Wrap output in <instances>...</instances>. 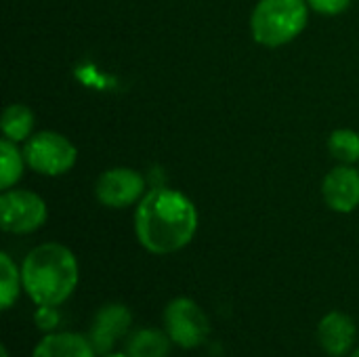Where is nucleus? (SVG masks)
Returning a JSON list of instances; mask_svg holds the SVG:
<instances>
[{"mask_svg":"<svg viewBox=\"0 0 359 357\" xmlns=\"http://www.w3.org/2000/svg\"><path fill=\"white\" fill-rule=\"evenodd\" d=\"M307 4L322 15H341L349 8L351 0H307Z\"/></svg>","mask_w":359,"mask_h":357,"instance_id":"a211bd4d","label":"nucleus"},{"mask_svg":"<svg viewBox=\"0 0 359 357\" xmlns=\"http://www.w3.org/2000/svg\"><path fill=\"white\" fill-rule=\"evenodd\" d=\"M175 343L166 335V330L158 328H139L128 335L124 353L128 357H168Z\"/></svg>","mask_w":359,"mask_h":357,"instance_id":"f8f14e48","label":"nucleus"},{"mask_svg":"<svg viewBox=\"0 0 359 357\" xmlns=\"http://www.w3.org/2000/svg\"><path fill=\"white\" fill-rule=\"evenodd\" d=\"M21 288H23L21 269H17L15 261L6 252H2L0 255V307L4 311L17 303Z\"/></svg>","mask_w":359,"mask_h":357,"instance_id":"2eb2a0df","label":"nucleus"},{"mask_svg":"<svg viewBox=\"0 0 359 357\" xmlns=\"http://www.w3.org/2000/svg\"><path fill=\"white\" fill-rule=\"evenodd\" d=\"M328 149L341 164H355L359 160V133L351 128H339L328 139Z\"/></svg>","mask_w":359,"mask_h":357,"instance_id":"dca6fc26","label":"nucleus"},{"mask_svg":"<svg viewBox=\"0 0 359 357\" xmlns=\"http://www.w3.org/2000/svg\"><path fill=\"white\" fill-rule=\"evenodd\" d=\"M34 112L27 107V105H21V103H13L4 109L2 114V133L6 139L19 143V141H27L32 137V130H34Z\"/></svg>","mask_w":359,"mask_h":357,"instance_id":"ddd939ff","label":"nucleus"},{"mask_svg":"<svg viewBox=\"0 0 359 357\" xmlns=\"http://www.w3.org/2000/svg\"><path fill=\"white\" fill-rule=\"evenodd\" d=\"M355 337H358L355 322L343 311H330L318 324L320 347L330 357L347 356L353 349Z\"/></svg>","mask_w":359,"mask_h":357,"instance_id":"9d476101","label":"nucleus"},{"mask_svg":"<svg viewBox=\"0 0 359 357\" xmlns=\"http://www.w3.org/2000/svg\"><path fill=\"white\" fill-rule=\"evenodd\" d=\"M351 357H359V347L353 351V353H351Z\"/></svg>","mask_w":359,"mask_h":357,"instance_id":"412c9836","label":"nucleus"},{"mask_svg":"<svg viewBox=\"0 0 359 357\" xmlns=\"http://www.w3.org/2000/svg\"><path fill=\"white\" fill-rule=\"evenodd\" d=\"M0 356L8 357V349H6V347H0Z\"/></svg>","mask_w":359,"mask_h":357,"instance_id":"6ab92c4d","label":"nucleus"},{"mask_svg":"<svg viewBox=\"0 0 359 357\" xmlns=\"http://www.w3.org/2000/svg\"><path fill=\"white\" fill-rule=\"evenodd\" d=\"M32 357H99L88 337L76 332H48L34 347Z\"/></svg>","mask_w":359,"mask_h":357,"instance_id":"9b49d317","label":"nucleus"},{"mask_svg":"<svg viewBox=\"0 0 359 357\" xmlns=\"http://www.w3.org/2000/svg\"><path fill=\"white\" fill-rule=\"evenodd\" d=\"M307 17V0H259L250 17V32L261 46L278 48L301 36Z\"/></svg>","mask_w":359,"mask_h":357,"instance_id":"7ed1b4c3","label":"nucleus"},{"mask_svg":"<svg viewBox=\"0 0 359 357\" xmlns=\"http://www.w3.org/2000/svg\"><path fill=\"white\" fill-rule=\"evenodd\" d=\"M46 202L27 189H6L0 196V225L6 234H34L46 223Z\"/></svg>","mask_w":359,"mask_h":357,"instance_id":"423d86ee","label":"nucleus"},{"mask_svg":"<svg viewBox=\"0 0 359 357\" xmlns=\"http://www.w3.org/2000/svg\"><path fill=\"white\" fill-rule=\"evenodd\" d=\"M25 164H27L25 156H23V151L17 149V143L4 137L0 141V187H2V191L13 189V185L21 179Z\"/></svg>","mask_w":359,"mask_h":357,"instance_id":"4468645a","label":"nucleus"},{"mask_svg":"<svg viewBox=\"0 0 359 357\" xmlns=\"http://www.w3.org/2000/svg\"><path fill=\"white\" fill-rule=\"evenodd\" d=\"M162 324L170 341L181 349H196L206 343L210 322L204 309L189 297H177L164 307Z\"/></svg>","mask_w":359,"mask_h":357,"instance_id":"20e7f679","label":"nucleus"},{"mask_svg":"<svg viewBox=\"0 0 359 357\" xmlns=\"http://www.w3.org/2000/svg\"><path fill=\"white\" fill-rule=\"evenodd\" d=\"M23 156L27 166L34 168L38 175L61 177L74 168L78 151L67 137L53 130H44L25 141Z\"/></svg>","mask_w":359,"mask_h":357,"instance_id":"39448f33","label":"nucleus"},{"mask_svg":"<svg viewBox=\"0 0 359 357\" xmlns=\"http://www.w3.org/2000/svg\"><path fill=\"white\" fill-rule=\"evenodd\" d=\"M198 231V208L181 191L156 187L137 204L135 234L139 244L151 255H172L183 250Z\"/></svg>","mask_w":359,"mask_h":357,"instance_id":"f257e3e1","label":"nucleus"},{"mask_svg":"<svg viewBox=\"0 0 359 357\" xmlns=\"http://www.w3.org/2000/svg\"><path fill=\"white\" fill-rule=\"evenodd\" d=\"M322 194L330 210L353 213L359 206V170L351 164H341L332 168L322 183Z\"/></svg>","mask_w":359,"mask_h":357,"instance_id":"1a4fd4ad","label":"nucleus"},{"mask_svg":"<svg viewBox=\"0 0 359 357\" xmlns=\"http://www.w3.org/2000/svg\"><path fill=\"white\" fill-rule=\"evenodd\" d=\"M78 278L74 252L57 242L36 246L21 263L23 290L36 305H63L74 295Z\"/></svg>","mask_w":359,"mask_h":357,"instance_id":"f03ea898","label":"nucleus"},{"mask_svg":"<svg viewBox=\"0 0 359 357\" xmlns=\"http://www.w3.org/2000/svg\"><path fill=\"white\" fill-rule=\"evenodd\" d=\"M133 326V314L126 305L122 303H107L103 305L90 324L88 341L95 347L97 356H107L111 353L114 345L128 335Z\"/></svg>","mask_w":359,"mask_h":357,"instance_id":"6e6552de","label":"nucleus"},{"mask_svg":"<svg viewBox=\"0 0 359 357\" xmlns=\"http://www.w3.org/2000/svg\"><path fill=\"white\" fill-rule=\"evenodd\" d=\"M95 196L107 208H128L145 196V179L126 166L109 168L97 179Z\"/></svg>","mask_w":359,"mask_h":357,"instance_id":"0eeeda50","label":"nucleus"},{"mask_svg":"<svg viewBox=\"0 0 359 357\" xmlns=\"http://www.w3.org/2000/svg\"><path fill=\"white\" fill-rule=\"evenodd\" d=\"M59 322H61V316H59L57 307H53V305H38V311L34 314V324L38 326V330L48 335V332L57 330Z\"/></svg>","mask_w":359,"mask_h":357,"instance_id":"f3484780","label":"nucleus"},{"mask_svg":"<svg viewBox=\"0 0 359 357\" xmlns=\"http://www.w3.org/2000/svg\"><path fill=\"white\" fill-rule=\"evenodd\" d=\"M103 357H128L126 353H107V356H103Z\"/></svg>","mask_w":359,"mask_h":357,"instance_id":"aec40b11","label":"nucleus"}]
</instances>
